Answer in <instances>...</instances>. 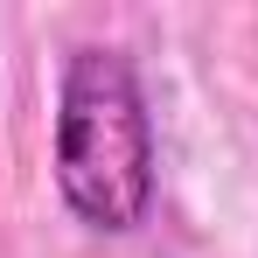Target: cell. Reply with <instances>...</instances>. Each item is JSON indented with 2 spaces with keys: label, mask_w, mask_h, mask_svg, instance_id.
Instances as JSON below:
<instances>
[{
  "label": "cell",
  "mask_w": 258,
  "mask_h": 258,
  "mask_svg": "<svg viewBox=\"0 0 258 258\" xmlns=\"http://www.w3.org/2000/svg\"><path fill=\"white\" fill-rule=\"evenodd\" d=\"M56 188L77 223L126 237L154 210V112L119 49H70L56 84Z\"/></svg>",
  "instance_id": "6da1fadb"
}]
</instances>
